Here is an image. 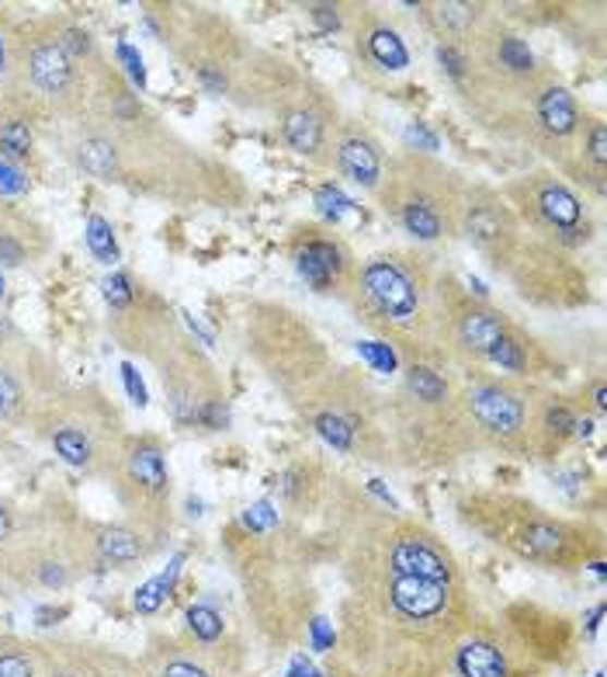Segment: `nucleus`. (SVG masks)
<instances>
[{
  "mask_svg": "<svg viewBox=\"0 0 607 677\" xmlns=\"http://www.w3.org/2000/svg\"><path fill=\"white\" fill-rule=\"evenodd\" d=\"M333 529L344 580L327 677H448L472 632V594L451 545L427 521L348 494Z\"/></svg>",
  "mask_w": 607,
  "mask_h": 677,
  "instance_id": "1",
  "label": "nucleus"
},
{
  "mask_svg": "<svg viewBox=\"0 0 607 677\" xmlns=\"http://www.w3.org/2000/svg\"><path fill=\"white\" fill-rule=\"evenodd\" d=\"M462 292L438 257L424 251H378L357 261L344 306L389 341L406 362H448V319Z\"/></svg>",
  "mask_w": 607,
  "mask_h": 677,
  "instance_id": "2",
  "label": "nucleus"
},
{
  "mask_svg": "<svg viewBox=\"0 0 607 677\" xmlns=\"http://www.w3.org/2000/svg\"><path fill=\"white\" fill-rule=\"evenodd\" d=\"M240 539L236 573L257 636L275 650L299 646L316 618L313 570L324 559L319 539L281 518L264 532L240 524Z\"/></svg>",
  "mask_w": 607,
  "mask_h": 677,
  "instance_id": "3",
  "label": "nucleus"
},
{
  "mask_svg": "<svg viewBox=\"0 0 607 677\" xmlns=\"http://www.w3.org/2000/svg\"><path fill=\"white\" fill-rule=\"evenodd\" d=\"M386 451L413 469H441L479 451L441 365L406 362L400 392L386 403Z\"/></svg>",
  "mask_w": 607,
  "mask_h": 677,
  "instance_id": "4",
  "label": "nucleus"
},
{
  "mask_svg": "<svg viewBox=\"0 0 607 677\" xmlns=\"http://www.w3.org/2000/svg\"><path fill=\"white\" fill-rule=\"evenodd\" d=\"M459 518L497 549L542 570L573 573L600 559L597 529L586 521L559 518L518 494H469L459 500Z\"/></svg>",
  "mask_w": 607,
  "mask_h": 677,
  "instance_id": "5",
  "label": "nucleus"
},
{
  "mask_svg": "<svg viewBox=\"0 0 607 677\" xmlns=\"http://www.w3.org/2000/svg\"><path fill=\"white\" fill-rule=\"evenodd\" d=\"M465 192L469 181L445 160L421 149H400L389 154L375 202L416 243H448L459 237Z\"/></svg>",
  "mask_w": 607,
  "mask_h": 677,
  "instance_id": "6",
  "label": "nucleus"
},
{
  "mask_svg": "<svg viewBox=\"0 0 607 677\" xmlns=\"http://www.w3.org/2000/svg\"><path fill=\"white\" fill-rule=\"evenodd\" d=\"M548 389L524 383L503 372L469 368L459 386V403L479 448L503 451V456H535L548 459L542 413Z\"/></svg>",
  "mask_w": 607,
  "mask_h": 677,
  "instance_id": "7",
  "label": "nucleus"
},
{
  "mask_svg": "<svg viewBox=\"0 0 607 677\" xmlns=\"http://www.w3.org/2000/svg\"><path fill=\"white\" fill-rule=\"evenodd\" d=\"M192 70L195 81L208 94L230 98L233 105L251 111H271V116L306 84L289 60H281L271 49L246 39V35H240L226 22L216 32L213 49L202 52Z\"/></svg>",
  "mask_w": 607,
  "mask_h": 677,
  "instance_id": "8",
  "label": "nucleus"
},
{
  "mask_svg": "<svg viewBox=\"0 0 607 677\" xmlns=\"http://www.w3.org/2000/svg\"><path fill=\"white\" fill-rule=\"evenodd\" d=\"M510 209L531 233L562 251H580L597 233V216L573 184L556 171H531L500 188Z\"/></svg>",
  "mask_w": 607,
  "mask_h": 677,
  "instance_id": "9",
  "label": "nucleus"
},
{
  "mask_svg": "<svg viewBox=\"0 0 607 677\" xmlns=\"http://www.w3.org/2000/svg\"><path fill=\"white\" fill-rule=\"evenodd\" d=\"M348 32H351L354 73L368 87L396 90L413 73L416 52L403 35V28L389 22L386 14H378L375 8H354Z\"/></svg>",
  "mask_w": 607,
  "mask_h": 677,
  "instance_id": "10",
  "label": "nucleus"
},
{
  "mask_svg": "<svg viewBox=\"0 0 607 677\" xmlns=\"http://www.w3.org/2000/svg\"><path fill=\"white\" fill-rule=\"evenodd\" d=\"M275 119H278V140L284 143V149L316 164L330 160V146L340 129V111L319 87L306 81L295 90V98H289L275 111Z\"/></svg>",
  "mask_w": 607,
  "mask_h": 677,
  "instance_id": "11",
  "label": "nucleus"
},
{
  "mask_svg": "<svg viewBox=\"0 0 607 677\" xmlns=\"http://www.w3.org/2000/svg\"><path fill=\"white\" fill-rule=\"evenodd\" d=\"M136 677H246V667L236 646L157 639L136 664Z\"/></svg>",
  "mask_w": 607,
  "mask_h": 677,
  "instance_id": "12",
  "label": "nucleus"
},
{
  "mask_svg": "<svg viewBox=\"0 0 607 677\" xmlns=\"http://www.w3.org/2000/svg\"><path fill=\"white\" fill-rule=\"evenodd\" d=\"M289 254H292L295 271L313 292L337 295L340 303H344V292L351 286L357 261L348 251V243L333 230H324V226H299L289 243Z\"/></svg>",
  "mask_w": 607,
  "mask_h": 677,
  "instance_id": "13",
  "label": "nucleus"
},
{
  "mask_svg": "<svg viewBox=\"0 0 607 677\" xmlns=\"http://www.w3.org/2000/svg\"><path fill=\"white\" fill-rule=\"evenodd\" d=\"M510 316L486 299L459 292L448 319V362H459L465 368H483L489 362V351L510 334Z\"/></svg>",
  "mask_w": 607,
  "mask_h": 677,
  "instance_id": "14",
  "label": "nucleus"
},
{
  "mask_svg": "<svg viewBox=\"0 0 607 677\" xmlns=\"http://www.w3.org/2000/svg\"><path fill=\"white\" fill-rule=\"evenodd\" d=\"M340 178H348L351 184L365 188V192H378V184L386 178V164H389V154L386 146L378 143L375 133L362 122H351V119H340V129L333 136V146H330V160H327Z\"/></svg>",
  "mask_w": 607,
  "mask_h": 677,
  "instance_id": "15",
  "label": "nucleus"
},
{
  "mask_svg": "<svg viewBox=\"0 0 607 677\" xmlns=\"http://www.w3.org/2000/svg\"><path fill=\"white\" fill-rule=\"evenodd\" d=\"M43 656V677H136V664L111 650L94 646H66L49 643L39 646Z\"/></svg>",
  "mask_w": 607,
  "mask_h": 677,
  "instance_id": "16",
  "label": "nucleus"
},
{
  "mask_svg": "<svg viewBox=\"0 0 607 677\" xmlns=\"http://www.w3.org/2000/svg\"><path fill=\"white\" fill-rule=\"evenodd\" d=\"M122 480H125V494L136 504L139 500L163 504L170 497V469H167V456L160 442L154 438L132 442L122 456Z\"/></svg>",
  "mask_w": 607,
  "mask_h": 677,
  "instance_id": "17",
  "label": "nucleus"
},
{
  "mask_svg": "<svg viewBox=\"0 0 607 677\" xmlns=\"http://www.w3.org/2000/svg\"><path fill=\"white\" fill-rule=\"evenodd\" d=\"M39 545L43 532H28L14 507L0 500V584L28 588V573Z\"/></svg>",
  "mask_w": 607,
  "mask_h": 677,
  "instance_id": "18",
  "label": "nucleus"
},
{
  "mask_svg": "<svg viewBox=\"0 0 607 677\" xmlns=\"http://www.w3.org/2000/svg\"><path fill=\"white\" fill-rule=\"evenodd\" d=\"M489 14L493 11L486 4H469V0H434V4H421L424 25L434 32L438 46H451V49L465 46Z\"/></svg>",
  "mask_w": 607,
  "mask_h": 677,
  "instance_id": "19",
  "label": "nucleus"
},
{
  "mask_svg": "<svg viewBox=\"0 0 607 677\" xmlns=\"http://www.w3.org/2000/svg\"><path fill=\"white\" fill-rule=\"evenodd\" d=\"M28 84L46 98H70L77 84V60H70L60 39H43L28 49Z\"/></svg>",
  "mask_w": 607,
  "mask_h": 677,
  "instance_id": "20",
  "label": "nucleus"
},
{
  "mask_svg": "<svg viewBox=\"0 0 607 677\" xmlns=\"http://www.w3.org/2000/svg\"><path fill=\"white\" fill-rule=\"evenodd\" d=\"M90 542H94V559L116 570L136 567V563H143L157 549V539H149L136 524H105V529L94 532Z\"/></svg>",
  "mask_w": 607,
  "mask_h": 677,
  "instance_id": "21",
  "label": "nucleus"
},
{
  "mask_svg": "<svg viewBox=\"0 0 607 677\" xmlns=\"http://www.w3.org/2000/svg\"><path fill=\"white\" fill-rule=\"evenodd\" d=\"M451 667L459 670V677H514L503 643L497 636L479 632L476 626H472V632L454 650Z\"/></svg>",
  "mask_w": 607,
  "mask_h": 677,
  "instance_id": "22",
  "label": "nucleus"
},
{
  "mask_svg": "<svg viewBox=\"0 0 607 677\" xmlns=\"http://www.w3.org/2000/svg\"><path fill=\"white\" fill-rule=\"evenodd\" d=\"M489 365H500L503 375H514V379H524V383H535L538 375H545L548 368V354L542 351V344L535 337H527L518 324L510 327V334L503 341L489 351Z\"/></svg>",
  "mask_w": 607,
  "mask_h": 677,
  "instance_id": "23",
  "label": "nucleus"
},
{
  "mask_svg": "<svg viewBox=\"0 0 607 677\" xmlns=\"http://www.w3.org/2000/svg\"><path fill=\"white\" fill-rule=\"evenodd\" d=\"M49 445L73 469H94L101 459V442L98 431H94V421H77V418L56 421L49 427Z\"/></svg>",
  "mask_w": 607,
  "mask_h": 677,
  "instance_id": "24",
  "label": "nucleus"
},
{
  "mask_svg": "<svg viewBox=\"0 0 607 677\" xmlns=\"http://www.w3.org/2000/svg\"><path fill=\"white\" fill-rule=\"evenodd\" d=\"M73 157H77L81 171L90 174V178H101V181H111L119 171V149L108 136H87L77 143L73 149Z\"/></svg>",
  "mask_w": 607,
  "mask_h": 677,
  "instance_id": "25",
  "label": "nucleus"
},
{
  "mask_svg": "<svg viewBox=\"0 0 607 677\" xmlns=\"http://www.w3.org/2000/svg\"><path fill=\"white\" fill-rule=\"evenodd\" d=\"M0 677H43L39 643H25L17 636L0 639Z\"/></svg>",
  "mask_w": 607,
  "mask_h": 677,
  "instance_id": "26",
  "label": "nucleus"
},
{
  "mask_svg": "<svg viewBox=\"0 0 607 677\" xmlns=\"http://www.w3.org/2000/svg\"><path fill=\"white\" fill-rule=\"evenodd\" d=\"M187 629H192V639H198V643H222V632H226L222 615L208 605L187 608Z\"/></svg>",
  "mask_w": 607,
  "mask_h": 677,
  "instance_id": "27",
  "label": "nucleus"
},
{
  "mask_svg": "<svg viewBox=\"0 0 607 677\" xmlns=\"http://www.w3.org/2000/svg\"><path fill=\"white\" fill-rule=\"evenodd\" d=\"M25 407V386L11 365L0 362V418H14Z\"/></svg>",
  "mask_w": 607,
  "mask_h": 677,
  "instance_id": "28",
  "label": "nucleus"
},
{
  "mask_svg": "<svg viewBox=\"0 0 607 677\" xmlns=\"http://www.w3.org/2000/svg\"><path fill=\"white\" fill-rule=\"evenodd\" d=\"M0 154L25 160L32 154V133L25 122H4L0 125Z\"/></svg>",
  "mask_w": 607,
  "mask_h": 677,
  "instance_id": "29",
  "label": "nucleus"
},
{
  "mask_svg": "<svg viewBox=\"0 0 607 677\" xmlns=\"http://www.w3.org/2000/svg\"><path fill=\"white\" fill-rule=\"evenodd\" d=\"M87 243H90V251L98 254L101 261H116V240H111V230H108V222L101 216H90Z\"/></svg>",
  "mask_w": 607,
  "mask_h": 677,
  "instance_id": "30",
  "label": "nucleus"
},
{
  "mask_svg": "<svg viewBox=\"0 0 607 677\" xmlns=\"http://www.w3.org/2000/svg\"><path fill=\"white\" fill-rule=\"evenodd\" d=\"M56 39H60V46L66 49V56L70 60H87V56L94 52V39L84 32V28H77V25H70V28H63L60 35H56Z\"/></svg>",
  "mask_w": 607,
  "mask_h": 677,
  "instance_id": "31",
  "label": "nucleus"
},
{
  "mask_svg": "<svg viewBox=\"0 0 607 677\" xmlns=\"http://www.w3.org/2000/svg\"><path fill=\"white\" fill-rule=\"evenodd\" d=\"M105 295H108V303L116 306V310H129L132 303V286H129V278L125 275H111L105 281Z\"/></svg>",
  "mask_w": 607,
  "mask_h": 677,
  "instance_id": "32",
  "label": "nucleus"
},
{
  "mask_svg": "<svg viewBox=\"0 0 607 677\" xmlns=\"http://www.w3.org/2000/svg\"><path fill=\"white\" fill-rule=\"evenodd\" d=\"M167 594H163V588H160V580H149V584H143L139 591H136V608L143 612V615H154L157 608H160V601H163Z\"/></svg>",
  "mask_w": 607,
  "mask_h": 677,
  "instance_id": "33",
  "label": "nucleus"
},
{
  "mask_svg": "<svg viewBox=\"0 0 607 677\" xmlns=\"http://www.w3.org/2000/svg\"><path fill=\"white\" fill-rule=\"evenodd\" d=\"M14 81V52H11V39L8 32L0 28V90Z\"/></svg>",
  "mask_w": 607,
  "mask_h": 677,
  "instance_id": "34",
  "label": "nucleus"
},
{
  "mask_svg": "<svg viewBox=\"0 0 607 677\" xmlns=\"http://www.w3.org/2000/svg\"><path fill=\"white\" fill-rule=\"evenodd\" d=\"M340 11H344V8H337V4H316V8H309V14L324 28H344V14H340Z\"/></svg>",
  "mask_w": 607,
  "mask_h": 677,
  "instance_id": "35",
  "label": "nucleus"
},
{
  "mask_svg": "<svg viewBox=\"0 0 607 677\" xmlns=\"http://www.w3.org/2000/svg\"><path fill=\"white\" fill-rule=\"evenodd\" d=\"M0 192L4 195H17V192H25V178L14 171L11 164L0 160Z\"/></svg>",
  "mask_w": 607,
  "mask_h": 677,
  "instance_id": "36",
  "label": "nucleus"
},
{
  "mask_svg": "<svg viewBox=\"0 0 607 677\" xmlns=\"http://www.w3.org/2000/svg\"><path fill=\"white\" fill-rule=\"evenodd\" d=\"M122 372H125V383H129L132 400H136V403L143 407V403H146V389H143V383L136 379V368H132V365H122Z\"/></svg>",
  "mask_w": 607,
  "mask_h": 677,
  "instance_id": "37",
  "label": "nucleus"
},
{
  "mask_svg": "<svg viewBox=\"0 0 607 677\" xmlns=\"http://www.w3.org/2000/svg\"><path fill=\"white\" fill-rule=\"evenodd\" d=\"M119 56H122V60L129 63V73H132V81H139V84H143V60H139V56H136V52H132L129 46H122V49H119Z\"/></svg>",
  "mask_w": 607,
  "mask_h": 677,
  "instance_id": "38",
  "label": "nucleus"
},
{
  "mask_svg": "<svg viewBox=\"0 0 607 677\" xmlns=\"http://www.w3.org/2000/svg\"><path fill=\"white\" fill-rule=\"evenodd\" d=\"M0 292H4V289H0Z\"/></svg>",
  "mask_w": 607,
  "mask_h": 677,
  "instance_id": "39",
  "label": "nucleus"
},
{
  "mask_svg": "<svg viewBox=\"0 0 607 677\" xmlns=\"http://www.w3.org/2000/svg\"><path fill=\"white\" fill-rule=\"evenodd\" d=\"M597 677H600V674H597Z\"/></svg>",
  "mask_w": 607,
  "mask_h": 677,
  "instance_id": "40",
  "label": "nucleus"
}]
</instances>
